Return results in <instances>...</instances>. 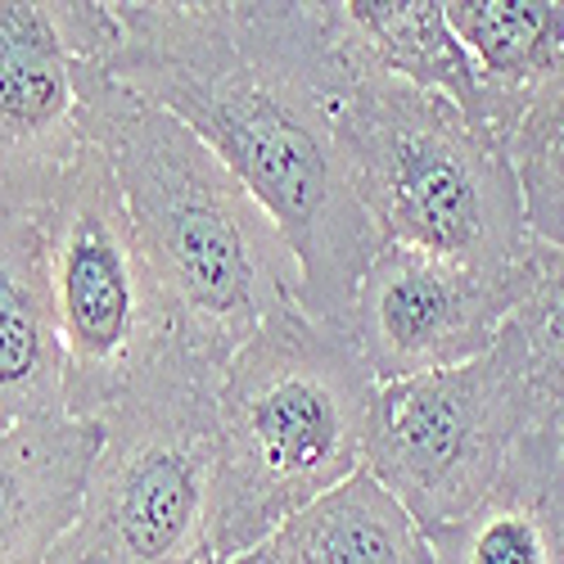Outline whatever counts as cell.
Masks as SVG:
<instances>
[{
  "label": "cell",
  "instance_id": "6da1fadb",
  "mask_svg": "<svg viewBox=\"0 0 564 564\" xmlns=\"http://www.w3.org/2000/svg\"><path fill=\"white\" fill-rule=\"evenodd\" d=\"M113 14L109 73L245 181L299 258L303 307L348 330L380 235L339 145L352 51L335 0H113Z\"/></svg>",
  "mask_w": 564,
  "mask_h": 564
},
{
  "label": "cell",
  "instance_id": "7a4b0ae2",
  "mask_svg": "<svg viewBox=\"0 0 564 564\" xmlns=\"http://www.w3.org/2000/svg\"><path fill=\"white\" fill-rule=\"evenodd\" d=\"M86 140L127 199L181 339L217 375L267 321L303 307V271L271 213L204 140L105 73L86 100Z\"/></svg>",
  "mask_w": 564,
  "mask_h": 564
},
{
  "label": "cell",
  "instance_id": "3957f363",
  "mask_svg": "<svg viewBox=\"0 0 564 564\" xmlns=\"http://www.w3.org/2000/svg\"><path fill=\"white\" fill-rule=\"evenodd\" d=\"M375 375L352 335L290 307L217 380V533L230 564L366 465Z\"/></svg>",
  "mask_w": 564,
  "mask_h": 564
},
{
  "label": "cell",
  "instance_id": "277c9868",
  "mask_svg": "<svg viewBox=\"0 0 564 564\" xmlns=\"http://www.w3.org/2000/svg\"><path fill=\"white\" fill-rule=\"evenodd\" d=\"M339 145L352 195L380 245L475 271H520L533 258L538 240L501 140L434 90L375 73L357 51L339 109Z\"/></svg>",
  "mask_w": 564,
  "mask_h": 564
},
{
  "label": "cell",
  "instance_id": "5b68a950",
  "mask_svg": "<svg viewBox=\"0 0 564 564\" xmlns=\"http://www.w3.org/2000/svg\"><path fill=\"white\" fill-rule=\"evenodd\" d=\"M217 380L176 344L100 420L82 520L51 564H217Z\"/></svg>",
  "mask_w": 564,
  "mask_h": 564
},
{
  "label": "cell",
  "instance_id": "8992f818",
  "mask_svg": "<svg viewBox=\"0 0 564 564\" xmlns=\"http://www.w3.org/2000/svg\"><path fill=\"white\" fill-rule=\"evenodd\" d=\"M45 221L68 415L105 420L185 339L118 176L96 145L82 154Z\"/></svg>",
  "mask_w": 564,
  "mask_h": 564
},
{
  "label": "cell",
  "instance_id": "52a82bcc",
  "mask_svg": "<svg viewBox=\"0 0 564 564\" xmlns=\"http://www.w3.org/2000/svg\"><path fill=\"white\" fill-rule=\"evenodd\" d=\"M529 434V398L492 348L479 361L375 389L366 469L434 538L501 488Z\"/></svg>",
  "mask_w": 564,
  "mask_h": 564
},
{
  "label": "cell",
  "instance_id": "ba28073f",
  "mask_svg": "<svg viewBox=\"0 0 564 564\" xmlns=\"http://www.w3.org/2000/svg\"><path fill=\"white\" fill-rule=\"evenodd\" d=\"M118 45L113 0H0V208H55Z\"/></svg>",
  "mask_w": 564,
  "mask_h": 564
},
{
  "label": "cell",
  "instance_id": "9c48e42d",
  "mask_svg": "<svg viewBox=\"0 0 564 564\" xmlns=\"http://www.w3.org/2000/svg\"><path fill=\"white\" fill-rule=\"evenodd\" d=\"M529 280L533 258L520 271H475L420 249L380 245L357 285L348 335L375 384L452 370L492 352Z\"/></svg>",
  "mask_w": 564,
  "mask_h": 564
},
{
  "label": "cell",
  "instance_id": "30bf717a",
  "mask_svg": "<svg viewBox=\"0 0 564 564\" xmlns=\"http://www.w3.org/2000/svg\"><path fill=\"white\" fill-rule=\"evenodd\" d=\"M68 415L45 213L0 208V434Z\"/></svg>",
  "mask_w": 564,
  "mask_h": 564
},
{
  "label": "cell",
  "instance_id": "8fae6325",
  "mask_svg": "<svg viewBox=\"0 0 564 564\" xmlns=\"http://www.w3.org/2000/svg\"><path fill=\"white\" fill-rule=\"evenodd\" d=\"M100 420H32L0 434V564H51L82 520Z\"/></svg>",
  "mask_w": 564,
  "mask_h": 564
},
{
  "label": "cell",
  "instance_id": "7c38bea8",
  "mask_svg": "<svg viewBox=\"0 0 564 564\" xmlns=\"http://www.w3.org/2000/svg\"><path fill=\"white\" fill-rule=\"evenodd\" d=\"M425 542L434 564H564V452L529 434L501 488Z\"/></svg>",
  "mask_w": 564,
  "mask_h": 564
},
{
  "label": "cell",
  "instance_id": "4fadbf2b",
  "mask_svg": "<svg viewBox=\"0 0 564 564\" xmlns=\"http://www.w3.org/2000/svg\"><path fill=\"white\" fill-rule=\"evenodd\" d=\"M447 23L484 86V122L506 145L533 96L564 68V6L555 0H447Z\"/></svg>",
  "mask_w": 564,
  "mask_h": 564
},
{
  "label": "cell",
  "instance_id": "5bb4252c",
  "mask_svg": "<svg viewBox=\"0 0 564 564\" xmlns=\"http://www.w3.org/2000/svg\"><path fill=\"white\" fill-rule=\"evenodd\" d=\"M335 19L348 45L375 73L434 90L479 131H488L484 86L447 23V0H335Z\"/></svg>",
  "mask_w": 564,
  "mask_h": 564
},
{
  "label": "cell",
  "instance_id": "9a60e30c",
  "mask_svg": "<svg viewBox=\"0 0 564 564\" xmlns=\"http://www.w3.org/2000/svg\"><path fill=\"white\" fill-rule=\"evenodd\" d=\"M280 564H434L420 524L361 465L271 538Z\"/></svg>",
  "mask_w": 564,
  "mask_h": 564
},
{
  "label": "cell",
  "instance_id": "2e32d148",
  "mask_svg": "<svg viewBox=\"0 0 564 564\" xmlns=\"http://www.w3.org/2000/svg\"><path fill=\"white\" fill-rule=\"evenodd\" d=\"M492 348L506 357L529 398L533 434L564 452V253L538 245L533 280Z\"/></svg>",
  "mask_w": 564,
  "mask_h": 564
},
{
  "label": "cell",
  "instance_id": "e0dca14e",
  "mask_svg": "<svg viewBox=\"0 0 564 564\" xmlns=\"http://www.w3.org/2000/svg\"><path fill=\"white\" fill-rule=\"evenodd\" d=\"M506 154L520 181L529 235L542 249L564 253V68L538 90L514 122Z\"/></svg>",
  "mask_w": 564,
  "mask_h": 564
},
{
  "label": "cell",
  "instance_id": "ac0fdd59",
  "mask_svg": "<svg viewBox=\"0 0 564 564\" xmlns=\"http://www.w3.org/2000/svg\"><path fill=\"white\" fill-rule=\"evenodd\" d=\"M230 564H280V555H275V546L267 542V546H258V551H249V555H240V560H230Z\"/></svg>",
  "mask_w": 564,
  "mask_h": 564
}]
</instances>
